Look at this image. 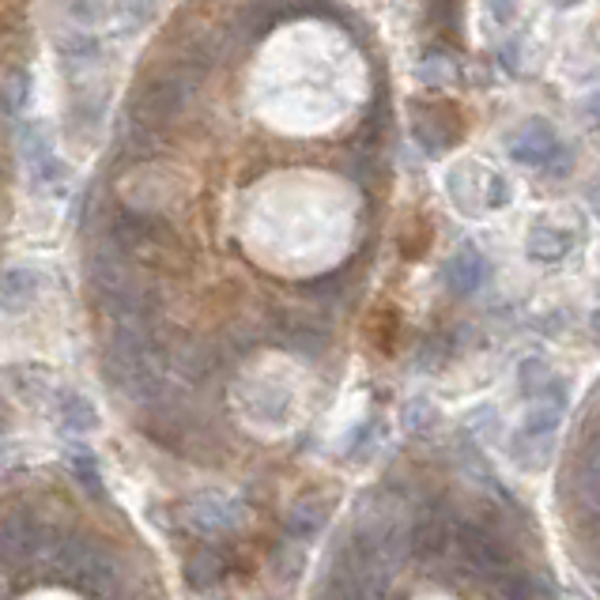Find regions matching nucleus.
<instances>
[{
	"mask_svg": "<svg viewBox=\"0 0 600 600\" xmlns=\"http://www.w3.org/2000/svg\"><path fill=\"white\" fill-rule=\"evenodd\" d=\"M197 80H200V76L193 69H186V64H178V61H167L163 69L144 76V83L132 91L129 121L137 129H148V132L170 126V121L186 110V102H189V94H193Z\"/></svg>",
	"mask_w": 600,
	"mask_h": 600,
	"instance_id": "f257e3e1",
	"label": "nucleus"
},
{
	"mask_svg": "<svg viewBox=\"0 0 600 600\" xmlns=\"http://www.w3.org/2000/svg\"><path fill=\"white\" fill-rule=\"evenodd\" d=\"M110 238H113V250L126 257V261L156 264V269H167V264L182 261V242H178V234L156 216L118 212L110 223Z\"/></svg>",
	"mask_w": 600,
	"mask_h": 600,
	"instance_id": "f03ea898",
	"label": "nucleus"
},
{
	"mask_svg": "<svg viewBox=\"0 0 600 600\" xmlns=\"http://www.w3.org/2000/svg\"><path fill=\"white\" fill-rule=\"evenodd\" d=\"M46 551H50V567L61 582H69L72 589L88 597H102L113 589V559L99 544L83 537H61V540H46Z\"/></svg>",
	"mask_w": 600,
	"mask_h": 600,
	"instance_id": "7ed1b4c3",
	"label": "nucleus"
},
{
	"mask_svg": "<svg viewBox=\"0 0 600 600\" xmlns=\"http://www.w3.org/2000/svg\"><path fill=\"white\" fill-rule=\"evenodd\" d=\"M46 551V532L27 510H12L4 521H0V563L4 567H27L34 563Z\"/></svg>",
	"mask_w": 600,
	"mask_h": 600,
	"instance_id": "20e7f679",
	"label": "nucleus"
},
{
	"mask_svg": "<svg viewBox=\"0 0 600 600\" xmlns=\"http://www.w3.org/2000/svg\"><path fill=\"white\" fill-rule=\"evenodd\" d=\"M457 548L480 578H494L502 567H510L507 544L483 526H457Z\"/></svg>",
	"mask_w": 600,
	"mask_h": 600,
	"instance_id": "39448f33",
	"label": "nucleus"
},
{
	"mask_svg": "<svg viewBox=\"0 0 600 600\" xmlns=\"http://www.w3.org/2000/svg\"><path fill=\"white\" fill-rule=\"evenodd\" d=\"M556 156H559V137H556V129H551L548 121L532 118L518 132H513V140H510V159H513V163L548 167Z\"/></svg>",
	"mask_w": 600,
	"mask_h": 600,
	"instance_id": "423d86ee",
	"label": "nucleus"
},
{
	"mask_svg": "<svg viewBox=\"0 0 600 600\" xmlns=\"http://www.w3.org/2000/svg\"><path fill=\"white\" fill-rule=\"evenodd\" d=\"M412 132H416L419 148H423L427 156H442L446 148L457 144L461 121L453 118L450 107H416V113H412Z\"/></svg>",
	"mask_w": 600,
	"mask_h": 600,
	"instance_id": "0eeeda50",
	"label": "nucleus"
},
{
	"mask_svg": "<svg viewBox=\"0 0 600 600\" xmlns=\"http://www.w3.org/2000/svg\"><path fill=\"white\" fill-rule=\"evenodd\" d=\"M450 540H453V521L446 518V510H427L412 526V532H408V548L427 559L442 556L450 548Z\"/></svg>",
	"mask_w": 600,
	"mask_h": 600,
	"instance_id": "6e6552de",
	"label": "nucleus"
},
{
	"mask_svg": "<svg viewBox=\"0 0 600 600\" xmlns=\"http://www.w3.org/2000/svg\"><path fill=\"white\" fill-rule=\"evenodd\" d=\"M42 294V276L34 269H8L0 276V307L8 313H23Z\"/></svg>",
	"mask_w": 600,
	"mask_h": 600,
	"instance_id": "1a4fd4ad",
	"label": "nucleus"
},
{
	"mask_svg": "<svg viewBox=\"0 0 600 600\" xmlns=\"http://www.w3.org/2000/svg\"><path fill=\"white\" fill-rule=\"evenodd\" d=\"M446 283L453 294H472L483 283V253L476 246H461L446 264Z\"/></svg>",
	"mask_w": 600,
	"mask_h": 600,
	"instance_id": "9d476101",
	"label": "nucleus"
},
{
	"mask_svg": "<svg viewBox=\"0 0 600 600\" xmlns=\"http://www.w3.org/2000/svg\"><path fill=\"white\" fill-rule=\"evenodd\" d=\"M570 246H574V238L567 231H559V227H532L526 253H529V261H537V264H559L570 253Z\"/></svg>",
	"mask_w": 600,
	"mask_h": 600,
	"instance_id": "9b49d317",
	"label": "nucleus"
},
{
	"mask_svg": "<svg viewBox=\"0 0 600 600\" xmlns=\"http://www.w3.org/2000/svg\"><path fill=\"white\" fill-rule=\"evenodd\" d=\"M551 438H556V434H529V431H518V434H513V442H510L513 461H518L521 469H529V472L544 469L548 457H551Z\"/></svg>",
	"mask_w": 600,
	"mask_h": 600,
	"instance_id": "f8f14e48",
	"label": "nucleus"
},
{
	"mask_svg": "<svg viewBox=\"0 0 600 600\" xmlns=\"http://www.w3.org/2000/svg\"><path fill=\"white\" fill-rule=\"evenodd\" d=\"M491 582L499 589L502 600H537V593H540V586L532 582V574H526L521 567H502Z\"/></svg>",
	"mask_w": 600,
	"mask_h": 600,
	"instance_id": "ddd939ff",
	"label": "nucleus"
},
{
	"mask_svg": "<svg viewBox=\"0 0 600 600\" xmlns=\"http://www.w3.org/2000/svg\"><path fill=\"white\" fill-rule=\"evenodd\" d=\"M186 574H189V582H193V586L208 589V586H216L219 578H223V559H219L216 551H200V556L189 559Z\"/></svg>",
	"mask_w": 600,
	"mask_h": 600,
	"instance_id": "4468645a",
	"label": "nucleus"
},
{
	"mask_svg": "<svg viewBox=\"0 0 600 600\" xmlns=\"http://www.w3.org/2000/svg\"><path fill=\"white\" fill-rule=\"evenodd\" d=\"M321 526H326V507H321V502H302V507L291 513V532L302 540H310Z\"/></svg>",
	"mask_w": 600,
	"mask_h": 600,
	"instance_id": "2eb2a0df",
	"label": "nucleus"
},
{
	"mask_svg": "<svg viewBox=\"0 0 600 600\" xmlns=\"http://www.w3.org/2000/svg\"><path fill=\"white\" fill-rule=\"evenodd\" d=\"M61 419H64V427H69V431H91V427L99 423L94 408L83 397H69V400H64V416Z\"/></svg>",
	"mask_w": 600,
	"mask_h": 600,
	"instance_id": "dca6fc26",
	"label": "nucleus"
},
{
	"mask_svg": "<svg viewBox=\"0 0 600 600\" xmlns=\"http://www.w3.org/2000/svg\"><path fill=\"white\" fill-rule=\"evenodd\" d=\"M551 386H556V382H551V370L540 363V359H529V363H521V389H526L529 397L548 393Z\"/></svg>",
	"mask_w": 600,
	"mask_h": 600,
	"instance_id": "f3484780",
	"label": "nucleus"
},
{
	"mask_svg": "<svg viewBox=\"0 0 600 600\" xmlns=\"http://www.w3.org/2000/svg\"><path fill=\"white\" fill-rule=\"evenodd\" d=\"M578 502L586 513H600V469H578Z\"/></svg>",
	"mask_w": 600,
	"mask_h": 600,
	"instance_id": "a211bd4d",
	"label": "nucleus"
},
{
	"mask_svg": "<svg viewBox=\"0 0 600 600\" xmlns=\"http://www.w3.org/2000/svg\"><path fill=\"white\" fill-rule=\"evenodd\" d=\"M419 76H423L427 83H450L453 80V64L446 61V57H427V61L419 64Z\"/></svg>",
	"mask_w": 600,
	"mask_h": 600,
	"instance_id": "6ab92c4d",
	"label": "nucleus"
},
{
	"mask_svg": "<svg viewBox=\"0 0 600 600\" xmlns=\"http://www.w3.org/2000/svg\"><path fill=\"white\" fill-rule=\"evenodd\" d=\"M483 200H488V208H502L510 200V186L502 174H483Z\"/></svg>",
	"mask_w": 600,
	"mask_h": 600,
	"instance_id": "aec40b11",
	"label": "nucleus"
},
{
	"mask_svg": "<svg viewBox=\"0 0 600 600\" xmlns=\"http://www.w3.org/2000/svg\"><path fill=\"white\" fill-rule=\"evenodd\" d=\"M151 12H156V0H126L121 4V16L129 19V27H144Z\"/></svg>",
	"mask_w": 600,
	"mask_h": 600,
	"instance_id": "412c9836",
	"label": "nucleus"
},
{
	"mask_svg": "<svg viewBox=\"0 0 600 600\" xmlns=\"http://www.w3.org/2000/svg\"><path fill=\"white\" fill-rule=\"evenodd\" d=\"M72 16L83 19V23H94V19H102V12H107V4L102 0H72Z\"/></svg>",
	"mask_w": 600,
	"mask_h": 600,
	"instance_id": "4be33fe9",
	"label": "nucleus"
},
{
	"mask_svg": "<svg viewBox=\"0 0 600 600\" xmlns=\"http://www.w3.org/2000/svg\"><path fill=\"white\" fill-rule=\"evenodd\" d=\"M76 476H83L88 491H91V494H99V476H94V464L88 461V457H80V461H76Z\"/></svg>",
	"mask_w": 600,
	"mask_h": 600,
	"instance_id": "5701e85b",
	"label": "nucleus"
},
{
	"mask_svg": "<svg viewBox=\"0 0 600 600\" xmlns=\"http://www.w3.org/2000/svg\"><path fill=\"white\" fill-rule=\"evenodd\" d=\"M488 12L494 23H510L513 19V0H488Z\"/></svg>",
	"mask_w": 600,
	"mask_h": 600,
	"instance_id": "b1692460",
	"label": "nucleus"
},
{
	"mask_svg": "<svg viewBox=\"0 0 600 600\" xmlns=\"http://www.w3.org/2000/svg\"><path fill=\"white\" fill-rule=\"evenodd\" d=\"M582 113H586L589 126L600 129V91H593V94H589V99L582 102Z\"/></svg>",
	"mask_w": 600,
	"mask_h": 600,
	"instance_id": "393cba45",
	"label": "nucleus"
},
{
	"mask_svg": "<svg viewBox=\"0 0 600 600\" xmlns=\"http://www.w3.org/2000/svg\"><path fill=\"white\" fill-rule=\"evenodd\" d=\"M589 208H593V216L600 219V186L589 189Z\"/></svg>",
	"mask_w": 600,
	"mask_h": 600,
	"instance_id": "a878e982",
	"label": "nucleus"
},
{
	"mask_svg": "<svg viewBox=\"0 0 600 600\" xmlns=\"http://www.w3.org/2000/svg\"><path fill=\"white\" fill-rule=\"evenodd\" d=\"M589 329H593V332H597V340H600V307L593 310V318H589Z\"/></svg>",
	"mask_w": 600,
	"mask_h": 600,
	"instance_id": "bb28decb",
	"label": "nucleus"
},
{
	"mask_svg": "<svg viewBox=\"0 0 600 600\" xmlns=\"http://www.w3.org/2000/svg\"><path fill=\"white\" fill-rule=\"evenodd\" d=\"M556 4H559V8H574L578 0H556Z\"/></svg>",
	"mask_w": 600,
	"mask_h": 600,
	"instance_id": "cd10ccee",
	"label": "nucleus"
}]
</instances>
